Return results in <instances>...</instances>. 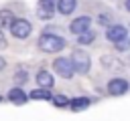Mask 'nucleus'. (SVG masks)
<instances>
[{
  "instance_id": "nucleus-1",
  "label": "nucleus",
  "mask_w": 130,
  "mask_h": 121,
  "mask_svg": "<svg viewBox=\"0 0 130 121\" xmlns=\"http://www.w3.org/2000/svg\"><path fill=\"white\" fill-rule=\"evenodd\" d=\"M63 46H65V40L57 34L47 32V34H41V38H39V48L43 52H59Z\"/></svg>"
},
{
  "instance_id": "nucleus-2",
  "label": "nucleus",
  "mask_w": 130,
  "mask_h": 121,
  "mask_svg": "<svg viewBox=\"0 0 130 121\" xmlns=\"http://www.w3.org/2000/svg\"><path fill=\"white\" fill-rule=\"evenodd\" d=\"M69 60H71V65H73V71L79 73V75H85V73L89 71V67H91V58H89V54H87L85 50H81V48L73 50V54H71Z\"/></svg>"
},
{
  "instance_id": "nucleus-3",
  "label": "nucleus",
  "mask_w": 130,
  "mask_h": 121,
  "mask_svg": "<svg viewBox=\"0 0 130 121\" xmlns=\"http://www.w3.org/2000/svg\"><path fill=\"white\" fill-rule=\"evenodd\" d=\"M10 32L16 38H26L32 32V24L28 20H24V18H14L12 24H10Z\"/></svg>"
},
{
  "instance_id": "nucleus-4",
  "label": "nucleus",
  "mask_w": 130,
  "mask_h": 121,
  "mask_svg": "<svg viewBox=\"0 0 130 121\" xmlns=\"http://www.w3.org/2000/svg\"><path fill=\"white\" fill-rule=\"evenodd\" d=\"M53 67H55L57 75H59V77H63V79H71V77H73V73H75V71H73V65H71V60H69V58H63V56L55 58Z\"/></svg>"
},
{
  "instance_id": "nucleus-5",
  "label": "nucleus",
  "mask_w": 130,
  "mask_h": 121,
  "mask_svg": "<svg viewBox=\"0 0 130 121\" xmlns=\"http://www.w3.org/2000/svg\"><path fill=\"white\" fill-rule=\"evenodd\" d=\"M55 10H57V0H39V10H37V14H39L43 20L53 18Z\"/></svg>"
},
{
  "instance_id": "nucleus-6",
  "label": "nucleus",
  "mask_w": 130,
  "mask_h": 121,
  "mask_svg": "<svg viewBox=\"0 0 130 121\" xmlns=\"http://www.w3.org/2000/svg\"><path fill=\"white\" fill-rule=\"evenodd\" d=\"M106 36H108V40H110V42H118L120 38L128 36V30H126V26H122V24H112V26L108 28Z\"/></svg>"
},
{
  "instance_id": "nucleus-7",
  "label": "nucleus",
  "mask_w": 130,
  "mask_h": 121,
  "mask_svg": "<svg viewBox=\"0 0 130 121\" xmlns=\"http://www.w3.org/2000/svg\"><path fill=\"white\" fill-rule=\"evenodd\" d=\"M128 91V81L126 79H112L108 83V93L110 95H124Z\"/></svg>"
},
{
  "instance_id": "nucleus-8",
  "label": "nucleus",
  "mask_w": 130,
  "mask_h": 121,
  "mask_svg": "<svg viewBox=\"0 0 130 121\" xmlns=\"http://www.w3.org/2000/svg\"><path fill=\"white\" fill-rule=\"evenodd\" d=\"M89 24H91V18H89V16H77V18L69 24V30H71L73 34H79V32L87 30Z\"/></svg>"
},
{
  "instance_id": "nucleus-9",
  "label": "nucleus",
  "mask_w": 130,
  "mask_h": 121,
  "mask_svg": "<svg viewBox=\"0 0 130 121\" xmlns=\"http://www.w3.org/2000/svg\"><path fill=\"white\" fill-rule=\"evenodd\" d=\"M37 83H39V87H43V89H51V87L55 85L53 75H51L49 71H39V73H37Z\"/></svg>"
},
{
  "instance_id": "nucleus-10",
  "label": "nucleus",
  "mask_w": 130,
  "mask_h": 121,
  "mask_svg": "<svg viewBox=\"0 0 130 121\" xmlns=\"http://www.w3.org/2000/svg\"><path fill=\"white\" fill-rule=\"evenodd\" d=\"M8 101H12V103H16V105H22V103H26V93H24L20 87H12V89L8 91Z\"/></svg>"
},
{
  "instance_id": "nucleus-11",
  "label": "nucleus",
  "mask_w": 130,
  "mask_h": 121,
  "mask_svg": "<svg viewBox=\"0 0 130 121\" xmlns=\"http://www.w3.org/2000/svg\"><path fill=\"white\" fill-rule=\"evenodd\" d=\"M75 8H77V0H57V10H59L63 16L71 14Z\"/></svg>"
},
{
  "instance_id": "nucleus-12",
  "label": "nucleus",
  "mask_w": 130,
  "mask_h": 121,
  "mask_svg": "<svg viewBox=\"0 0 130 121\" xmlns=\"http://www.w3.org/2000/svg\"><path fill=\"white\" fill-rule=\"evenodd\" d=\"M67 107H71L73 111H83V109H87V107H89V99H87V97H77V99H71Z\"/></svg>"
},
{
  "instance_id": "nucleus-13",
  "label": "nucleus",
  "mask_w": 130,
  "mask_h": 121,
  "mask_svg": "<svg viewBox=\"0 0 130 121\" xmlns=\"http://www.w3.org/2000/svg\"><path fill=\"white\" fill-rule=\"evenodd\" d=\"M28 97H30V99H35V101H39V99H43V101H51V93H49V89H43V87H39V89L30 91V93H28Z\"/></svg>"
},
{
  "instance_id": "nucleus-14",
  "label": "nucleus",
  "mask_w": 130,
  "mask_h": 121,
  "mask_svg": "<svg viewBox=\"0 0 130 121\" xmlns=\"http://www.w3.org/2000/svg\"><path fill=\"white\" fill-rule=\"evenodd\" d=\"M12 20H14V14L10 10H6V8L0 10V28H10Z\"/></svg>"
},
{
  "instance_id": "nucleus-15",
  "label": "nucleus",
  "mask_w": 130,
  "mask_h": 121,
  "mask_svg": "<svg viewBox=\"0 0 130 121\" xmlns=\"http://www.w3.org/2000/svg\"><path fill=\"white\" fill-rule=\"evenodd\" d=\"M93 38H95V34L87 28V30H83V32H79V36H77V42L79 44H89V42H93Z\"/></svg>"
},
{
  "instance_id": "nucleus-16",
  "label": "nucleus",
  "mask_w": 130,
  "mask_h": 121,
  "mask_svg": "<svg viewBox=\"0 0 130 121\" xmlns=\"http://www.w3.org/2000/svg\"><path fill=\"white\" fill-rule=\"evenodd\" d=\"M102 65L104 67H110V69H122L124 65L118 60V58H114V56H104L102 58Z\"/></svg>"
},
{
  "instance_id": "nucleus-17",
  "label": "nucleus",
  "mask_w": 130,
  "mask_h": 121,
  "mask_svg": "<svg viewBox=\"0 0 130 121\" xmlns=\"http://www.w3.org/2000/svg\"><path fill=\"white\" fill-rule=\"evenodd\" d=\"M51 101H53L55 107H67L69 105V99L65 95H55V97H51Z\"/></svg>"
},
{
  "instance_id": "nucleus-18",
  "label": "nucleus",
  "mask_w": 130,
  "mask_h": 121,
  "mask_svg": "<svg viewBox=\"0 0 130 121\" xmlns=\"http://www.w3.org/2000/svg\"><path fill=\"white\" fill-rule=\"evenodd\" d=\"M114 44H116L118 50H126V48H130V36H124V38H120V40L114 42Z\"/></svg>"
},
{
  "instance_id": "nucleus-19",
  "label": "nucleus",
  "mask_w": 130,
  "mask_h": 121,
  "mask_svg": "<svg viewBox=\"0 0 130 121\" xmlns=\"http://www.w3.org/2000/svg\"><path fill=\"white\" fill-rule=\"evenodd\" d=\"M26 79H28L26 71H18V73L14 75V83H16V85H18V83H26Z\"/></svg>"
},
{
  "instance_id": "nucleus-20",
  "label": "nucleus",
  "mask_w": 130,
  "mask_h": 121,
  "mask_svg": "<svg viewBox=\"0 0 130 121\" xmlns=\"http://www.w3.org/2000/svg\"><path fill=\"white\" fill-rule=\"evenodd\" d=\"M100 24H110V16L108 14H100Z\"/></svg>"
},
{
  "instance_id": "nucleus-21",
  "label": "nucleus",
  "mask_w": 130,
  "mask_h": 121,
  "mask_svg": "<svg viewBox=\"0 0 130 121\" xmlns=\"http://www.w3.org/2000/svg\"><path fill=\"white\" fill-rule=\"evenodd\" d=\"M2 48H6V38H4V34H2V28H0V50Z\"/></svg>"
},
{
  "instance_id": "nucleus-22",
  "label": "nucleus",
  "mask_w": 130,
  "mask_h": 121,
  "mask_svg": "<svg viewBox=\"0 0 130 121\" xmlns=\"http://www.w3.org/2000/svg\"><path fill=\"white\" fill-rule=\"evenodd\" d=\"M2 69H6V60L0 56V71H2Z\"/></svg>"
},
{
  "instance_id": "nucleus-23",
  "label": "nucleus",
  "mask_w": 130,
  "mask_h": 121,
  "mask_svg": "<svg viewBox=\"0 0 130 121\" xmlns=\"http://www.w3.org/2000/svg\"><path fill=\"white\" fill-rule=\"evenodd\" d=\"M126 10L130 12V0H126Z\"/></svg>"
},
{
  "instance_id": "nucleus-24",
  "label": "nucleus",
  "mask_w": 130,
  "mask_h": 121,
  "mask_svg": "<svg viewBox=\"0 0 130 121\" xmlns=\"http://www.w3.org/2000/svg\"><path fill=\"white\" fill-rule=\"evenodd\" d=\"M0 101H2V99H0Z\"/></svg>"
}]
</instances>
